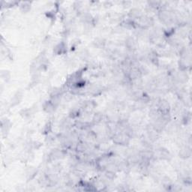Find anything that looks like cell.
<instances>
[{
	"label": "cell",
	"mask_w": 192,
	"mask_h": 192,
	"mask_svg": "<svg viewBox=\"0 0 192 192\" xmlns=\"http://www.w3.org/2000/svg\"><path fill=\"white\" fill-rule=\"evenodd\" d=\"M101 120H102V115L101 114V113H95V114L94 115V117H93V122H94L95 124L98 123V122H101Z\"/></svg>",
	"instance_id": "14"
},
{
	"label": "cell",
	"mask_w": 192,
	"mask_h": 192,
	"mask_svg": "<svg viewBox=\"0 0 192 192\" xmlns=\"http://www.w3.org/2000/svg\"><path fill=\"white\" fill-rule=\"evenodd\" d=\"M170 110V104L165 100H160L158 103V111L161 115L169 114Z\"/></svg>",
	"instance_id": "2"
},
{
	"label": "cell",
	"mask_w": 192,
	"mask_h": 192,
	"mask_svg": "<svg viewBox=\"0 0 192 192\" xmlns=\"http://www.w3.org/2000/svg\"><path fill=\"white\" fill-rule=\"evenodd\" d=\"M50 130H51V125H50V123L49 122V123H47L46 125L44 128V131L45 132V134H47L50 132Z\"/></svg>",
	"instance_id": "15"
},
{
	"label": "cell",
	"mask_w": 192,
	"mask_h": 192,
	"mask_svg": "<svg viewBox=\"0 0 192 192\" xmlns=\"http://www.w3.org/2000/svg\"><path fill=\"white\" fill-rule=\"evenodd\" d=\"M66 48V45H65V43L61 42L58 44V45L55 47V48H54V52H55L57 55H61V54L62 53H65V52L67 51Z\"/></svg>",
	"instance_id": "4"
},
{
	"label": "cell",
	"mask_w": 192,
	"mask_h": 192,
	"mask_svg": "<svg viewBox=\"0 0 192 192\" xmlns=\"http://www.w3.org/2000/svg\"><path fill=\"white\" fill-rule=\"evenodd\" d=\"M191 155V149L189 147H184L181 152H179V155L181 156L183 158H190Z\"/></svg>",
	"instance_id": "8"
},
{
	"label": "cell",
	"mask_w": 192,
	"mask_h": 192,
	"mask_svg": "<svg viewBox=\"0 0 192 192\" xmlns=\"http://www.w3.org/2000/svg\"><path fill=\"white\" fill-rule=\"evenodd\" d=\"M153 23L154 21L152 17H146V16H141V17L138 19L139 26H140L141 29H147V28L150 27V26L153 25Z\"/></svg>",
	"instance_id": "3"
},
{
	"label": "cell",
	"mask_w": 192,
	"mask_h": 192,
	"mask_svg": "<svg viewBox=\"0 0 192 192\" xmlns=\"http://www.w3.org/2000/svg\"><path fill=\"white\" fill-rule=\"evenodd\" d=\"M55 108L56 107L50 101H46L45 103V104H44V110H45V111L47 112V113H52V112H53V111L55 110Z\"/></svg>",
	"instance_id": "6"
},
{
	"label": "cell",
	"mask_w": 192,
	"mask_h": 192,
	"mask_svg": "<svg viewBox=\"0 0 192 192\" xmlns=\"http://www.w3.org/2000/svg\"><path fill=\"white\" fill-rule=\"evenodd\" d=\"M1 76H2V78L5 81L8 82L10 80V77H11V74L8 71H2Z\"/></svg>",
	"instance_id": "13"
},
{
	"label": "cell",
	"mask_w": 192,
	"mask_h": 192,
	"mask_svg": "<svg viewBox=\"0 0 192 192\" xmlns=\"http://www.w3.org/2000/svg\"><path fill=\"white\" fill-rule=\"evenodd\" d=\"M149 59L150 61L152 62L156 65L158 62V56L157 53L155 52H151L149 54Z\"/></svg>",
	"instance_id": "11"
},
{
	"label": "cell",
	"mask_w": 192,
	"mask_h": 192,
	"mask_svg": "<svg viewBox=\"0 0 192 192\" xmlns=\"http://www.w3.org/2000/svg\"><path fill=\"white\" fill-rule=\"evenodd\" d=\"M126 46H127L128 49L132 50L133 49H134L135 47H136V42H135L134 39L133 38H128V39L126 40Z\"/></svg>",
	"instance_id": "10"
},
{
	"label": "cell",
	"mask_w": 192,
	"mask_h": 192,
	"mask_svg": "<svg viewBox=\"0 0 192 192\" xmlns=\"http://www.w3.org/2000/svg\"><path fill=\"white\" fill-rule=\"evenodd\" d=\"M21 11L23 13H27L31 9V4L29 2H23L20 5Z\"/></svg>",
	"instance_id": "9"
},
{
	"label": "cell",
	"mask_w": 192,
	"mask_h": 192,
	"mask_svg": "<svg viewBox=\"0 0 192 192\" xmlns=\"http://www.w3.org/2000/svg\"><path fill=\"white\" fill-rule=\"evenodd\" d=\"M170 156V152L167 151V149H158V157L160 159H163V160H168L169 157Z\"/></svg>",
	"instance_id": "7"
},
{
	"label": "cell",
	"mask_w": 192,
	"mask_h": 192,
	"mask_svg": "<svg viewBox=\"0 0 192 192\" xmlns=\"http://www.w3.org/2000/svg\"><path fill=\"white\" fill-rule=\"evenodd\" d=\"M141 11L137 8H133L129 11L128 13V18L131 20H134V19H139L141 17Z\"/></svg>",
	"instance_id": "5"
},
{
	"label": "cell",
	"mask_w": 192,
	"mask_h": 192,
	"mask_svg": "<svg viewBox=\"0 0 192 192\" xmlns=\"http://www.w3.org/2000/svg\"><path fill=\"white\" fill-rule=\"evenodd\" d=\"M21 97H22V95H20V93H17V94L14 95L13 99H11V104H12V105H16V104L20 103L21 100Z\"/></svg>",
	"instance_id": "12"
},
{
	"label": "cell",
	"mask_w": 192,
	"mask_h": 192,
	"mask_svg": "<svg viewBox=\"0 0 192 192\" xmlns=\"http://www.w3.org/2000/svg\"><path fill=\"white\" fill-rule=\"evenodd\" d=\"M130 137L125 133L115 134L113 136V141L115 143L119 145H127L129 143Z\"/></svg>",
	"instance_id": "1"
}]
</instances>
